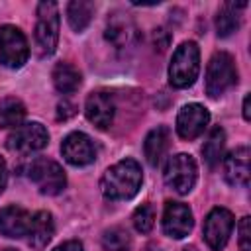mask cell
<instances>
[{"mask_svg":"<svg viewBox=\"0 0 251 251\" xmlns=\"http://www.w3.org/2000/svg\"><path fill=\"white\" fill-rule=\"evenodd\" d=\"M141 180H143V173L139 163L133 159H124L112 165L104 173L100 180V188L102 194L110 200H129L141 188Z\"/></svg>","mask_w":251,"mask_h":251,"instance_id":"1","label":"cell"},{"mask_svg":"<svg viewBox=\"0 0 251 251\" xmlns=\"http://www.w3.org/2000/svg\"><path fill=\"white\" fill-rule=\"evenodd\" d=\"M200 73V49L194 41H184L173 53L169 65V80L175 88H188Z\"/></svg>","mask_w":251,"mask_h":251,"instance_id":"2","label":"cell"},{"mask_svg":"<svg viewBox=\"0 0 251 251\" xmlns=\"http://www.w3.org/2000/svg\"><path fill=\"white\" fill-rule=\"evenodd\" d=\"M235 82H237V69L233 57L226 51L216 53L206 69V94L210 98H220L229 88H233Z\"/></svg>","mask_w":251,"mask_h":251,"instance_id":"3","label":"cell"},{"mask_svg":"<svg viewBox=\"0 0 251 251\" xmlns=\"http://www.w3.org/2000/svg\"><path fill=\"white\" fill-rule=\"evenodd\" d=\"M27 176L37 186V190L47 196H55L63 192V188L67 186V176H65L63 167L57 161L47 159V157L33 159L31 165L27 167Z\"/></svg>","mask_w":251,"mask_h":251,"instance_id":"4","label":"cell"},{"mask_svg":"<svg viewBox=\"0 0 251 251\" xmlns=\"http://www.w3.org/2000/svg\"><path fill=\"white\" fill-rule=\"evenodd\" d=\"M196 176H198L196 161L186 153H176L169 157L163 171V178L167 186L178 194H188L196 184Z\"/></svg>","mask_w":251,"mask_h":251,"instance_id":"5","label":"cell"},{"mask_svg":"<svg viewBox=\"0 0 251 251\" xmlns=\"http://www.w3.org/2000/svg\"><path fill=\"white\" fill-rule=\"evenodd\" d=\"M35 41L43 55H51L59 41V8L55 2H39L35 22Z\"/></svg>","mask_w":251,"mask_h":251,"instance_id":"6","label":"cell"},{"mask_svg":"<svg viewBox=\"0 0 251 251\" xmlns=\"http://www.w3.org/2000/svg\"><path fill=\"white\" fill-rule=\"evenodd\" d=\"M29 49L27 39L16 25H2L0 27V63L8 69H20L27 61Z\"/></svg>","mask_w":251,"mask_h":251,"instance_id":"7","label":"cell"},{"mask_svg":"<svg viewBox=\"0 0 251 251\" xmlns=\"http://www.w3.org/2000/svg\"><path fill=\"white\" fill-rule=\"evenodd\" d=\"M49 133L39 122H27L18 126L6 139V147L16 153H33L47 145Z\"/></svg>","mask_w":251,"mask_h":251,"instance_id":"8","label":"cell"},{"mask_svg":"<svg viewBox=\"0 0 251 251\" xmlns=\"http://www.w3.org/2000/svg\"><path fill=\"white\" fill-rule=\"evenodd\" d=\"M233 229V214L226 208H214L204 220V241L212 251H222Z\"/></svg>","mask_w":251,"mask_h":251,"instance_id":"9","label":"cell"},{"mask_svg":"<svg viewBox=\"0 0 251 251\" xmlns=\"http://www.w3.org/2000/svg\"><path fill=\"white\" fill-rule=\"evenodd\" d=\"M61 153H63L65 161L75 167L90 165L96 159V147H94L92 139L82 131L69 133L61 143Z\"/></svg>","mask_w":251,"mask_h":251,"instance_id":"10","label":"cell"},{"mask_svg":"<svg viewBox=\"0 0 251 251\" xmlns=\"http://www.w3.org/2000/svg\"><path fill=\"white\" fill-rule=\"evenodd\" d=\"M192 212L182 202H167L163 212V231L173 239H182L192 231Z\"/></svg>","mask_w":251,"mask_h":251,"instance_id":"11","label":"cell"},{"mask_svg":"<svg viewBox=\"0 0 251 251\" xmlns=\"http://www.w3.org/2000/svg\"><path fill=\"white\" fill-rule=\"evenodd\" d=\"M210 122V114L202 104H186L180 108L176 116V131L182 139H194L198 137Z\"/></svg>","mask_w":251,"mask_h":251,"instance_id":"12","label":"cell"},{"mask_svg":"<svg viewBox=\"0 0 251 251\" xmlns=\"http://www.w3.org/2000/svg\"><path fill=\"white\" fill-rule=\"evenodd\" d=\"M104 35L116 49H126L137 41V27L129 16L122 12H114L106 22Z\"/></svg>","mask_w":251,"mask_h":251,"instance_id":"13","label":"cell"},{"mask_svg":"<svg viewBox=\"0 0 251 251\" xmlns=\"http://www.w3.org/2000/svg\"><path fill=\"white\" fill-rule=\"evenodd\" d=\"M84 114H86L88 122L94 124L98 129H108L112 126L114 114H116V102H114L112 94H108V92H92L86 98Z\"/></svg>","mask_w":251,"mask_h":251,"instance_id":"14","label":"cell"},{"mask_svg":"<svg viewBox=\"0 0 251 251\" xmlns=\"http://www.w3.org/2000/svg\"><path fill=\"white\" fill-rule=\"evenodd\" d=\"M224 176L231 186L249 184V147L241 145L227 153L224 159Z\"/></svg>","mask_w":251,"mask_h":251,"instance_id":"15","label":"cell"},{"mask_svg":"<svg viewBox=\"0 0 251 251\" xmlns=\"http://www.w3.org/2000/svg\"><path fill=\"white\" fill-rule=\"evenodd\" d=\"M31 224V214L18 206H8L0 210V233L12 239L27 235Z\"/></svg>","mask_w":251,"mask_h":251,"instance_id":"16","label":"cell"},{"mask_svg":"<svg viewBox=\"0 0 251 251\" xmlns=\"http://www.w3.org/2000/svg\"><path fill=\"white\" fill-rule=\"evenodd\" d=\"M55 233V224H53V216L45 210L37 212L31 216V224L27 229V243L33 249H43L51 237Z\"/></svg>","mask_w":251,"mask_h":251,"instance_id":"17","label":"cell"},{"mask_svg":"<svg viewBox=\"0 0 251 251\" xmlns=\"http://www.w3.org/2000/svg\"><path fill=\"white\" fill-rule=\"evenodd\" d=\"M169 139H171V131L165 126H157L155 129H151L147 133V137L143 141V153L151 167H157L161 163L163 155L167 153Z\"/></svg>","mask_w":251,"mask_h":251,"instance_id":"18","label":"cell"},{"mask_svg":"<svg viewBox=\"0 0 251 251\" xmlns=\"http://www.w3.org/2000/svg\"><path fill=\"white\" fill-rule=\"evenodd\" d=\"M247 6V2H226L218 16H216V31L220 37L231 35L239 24H241V10Z\"/></svg>","mask_w":251,"mask_h":251,"instance_id":"19","label":"cell"},{"mask_svg":"<svg viewBox=\"0 0 251 251\" xmlns=\"http://www.w3.org/2000/svg\"><path fill=\"white\" fill-rule=\"evenodd\" d=\"M53 84L61 94H73L80 86V73L71 63H57L53 69Z\"/></svg>","mask_w":251,"mask_h":251,"instance_id":"20","label":"cell"},{"mask_svg":"<svg viewBox=\"0 0 251 251\" xmlns=\"http://www.w3.org/2000/svg\"><path fill=\"white\" fill-rule=\"evenodd\" d=\"M92 14H94V4L88 2V0H73L69 2L67 6V20H69V25L75 29V31H84L92 20Z\"/></svg>","mask_w":251,"mask_h":251,"instance_id":"21","label":"cell"},{"mask_svg":"<svg viewBox=\"0 0 251 251\" xmlns=\"http://www.w3.org/2000/svg\"><path fill=\"white\" fill-rule=\"evenodd\" d=\"M25 118V106L22 100L10 96L0 102V127H18L24 124Z\"/></svg>","mask_w":251,"mask_h":251,"instance_id":"22","label":"cell"},{"mask_svg":"<svg viewBox=\"0 0 251 251\" xmlns=\"http://www.w3.org/2000/svg\"><path fill=\"white\" fill-rule=\"evenodd\" d=\"M224 145H226V133H224V129L220 126L212 127L210 133H208V137H206V141H204V145H202L204 161L210 167H214V165L220 163V159L224 155Z\"/></svg>","mask_w":251,"mask_h":251,"instance_id":"23","label":"cell"},{"mask_svg":"<svg viewBox=\"0 0 251 251\" xmlns=\"http://www.w3.org/2000/svg\"><path fill=\"white\" fill-rule=\"evenodd\" d=\"M102 247L106 251H127L131 247V237L124 227H110L102 233Z\"/></svg>","mask_w":251,"mask_h":251,"instance_id":"24","label":"cell"},{"mask_svg":"<svg viewBox=\"0 0 251 251\" xmlns=\"http://www.w3.org/2000/svg\"><path fill=\"white\" fill-rule=\"evenodd\" d=\"M131 220H133V227L139 233H149L155 224V208L151 204H141L139 208H135Z\"/></svg>","mask_w":251,"mask_h":251,"instance_id":"25","label":"cell"},{"mask_svg":"<svg viewBox=\"0 0 251 251\" xmlns=\"http://www.w3.org/2000/svg\"><path fill=\"white\" fill-rule=\"evenodd\" d=\"M239 247L241 251H251V218L245 216L239 222Z\"/></svg>","mask_w":251,"mask_h":251,"instance_id":"26","label":"cell"},{"mask_svg":"<svg viewBox=\"0 0 251 251\" xmlns=\"http://www.w3.org/2000/svg\"><path fill=\"white\" fill-rule=\"evenodd\" d=\"M71 116H75V106L71 102H67V100L59 102V106H57V120H69Z\"/></svg>","mask_w":251,"mask_h":251,"instance_id":"27","label":"cell"},{"mask_svg":"<svg viewBox=\"0 0 251 251\" xmlns=\"http://www.w3.org/2000/svg\"><path fill=\"white\" fill-rule=\"evenodd\" d=\"M53 251H84V247H82V243H80V241L71 239V241L61 243V245H59V247H55Z\"/></svg>","mask_w":251,"mask_h":251,"instance_id":"28","label":"cell"},{"mask_svg":"<svg viewBox=\"0 0 251 251\" xmlns=\"http://www.w3.org/2000/svg\"><path fill=\"white\" fill-rule=\"evenodd\" d=\"M6 182H8V169H6V161L0 157V194L6 188Z\"/></svg>","mask_w":251,"mask_h":251,"instance_id":"29","label":"cell"},{"mask_svg":"<svg viewBox=\"0 0 251 251\" xmlns=\"http://www.w3.org/2000/svg\"><path fill=\"white\" fill-rule=\"evenodd\" d=\"M249 100H251V96L247 94L245 98H243V118L249 122L251 120V110H249Z\"/></svg>","mask_w":251,"mask_h":251,"instance_id":"30","label":"cell"},{"mask_svg":"<svg viewBox=\"0 0 251 251\" xmlns=\"http://www.w3.org/2000/svg\"><path fill=\"white\" fill-rule=\"evenodd\" d=\"M4 251H16V249H10V247H8V249H4Z\"/></svg>","mask_w":251,"mask_h":251,"instance_id":"31","label":"cell"}]
</instances>
